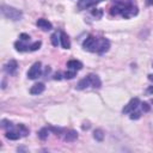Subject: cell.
<instances>
[{
	"mask_svg": "<svg viewBox=\"0 0 153 153\" xmlns=\"http://www.w3.org/2000/svg\"><path fill=\"white\" fill-rule=\"evenodd\" d=\"M49 135V128H42L39 131H38V137L41 140H45Z\"/></svg>",
	"mask_w": 153,
	"mask_h": 153,
	"instance_id": "17",
	"label": "cell"
},
{
	"mask_svg": "<svg viewBox=\"0 0 153 153\" xmlns=\"http://www.w3.org/2000/svg\"><path fill=\"white\" fill-rule=\"evenodd\" d=\"M41 75H42V63L38 61V62H35L27 71V78L33 80V79L39 78Z\"/></svg>",
	"mask_w": 153,
	"mask_h": 153,
	"instance_id": "5",
	"label": "cell"
},
{
	"mask_svg": "<svg viewBox=\"0 0 153 153\" xmlns=\"http://www.w3.org/2000/svg\"><path fill=\"white\" fill-rule=\"evenodd\" d=\"M18 129H19V131H20L22 136H26V135L29 134V129H27L24 124H18Z\"/></svg>",
	"mask_w": 153,
	"mask_h": 153,
	"instance_id": "21",
	"label": "cell"
},
{
	"mask_svg": "<svg viewBox=\"0 0 153 153\" xmlns=\"http://www.w3.org/2000/svg\"><path fill=\"white\" fill-rule=\"evenodd\" d=\"M129 117H130V120H139L141 117V111H139L136 109V110H134V111L130 112V116Z\"/></svg>",
	"mask_w": 153,
	"mask_h": 153,
	"instance_id": "20",
	"label": "cell"
},
{
	"mask_svg": "<svg viewBox=\"0 0 153 153\" xmlns=\"http://www.w3.org/2000/svg\"><path fill=\"white\" fill-rule=\"evenodd\" d=\"M1 13H2L4 17H6L7 19H11L13 22L20 20L22 17H23V13H22L20 10H18L16 7H12V6H7V5L1 6Z\"/></svg>",
	"mask_w": 153,
	"mask_h": 153,
	"instance_id": "3",
	"label": "cell"
},
{
	"mask_svg": "<svg viewBox=\"0 0 153 153\" xmlns=\"http://www.w3.org/2000/svg\"><path fill=\"white\" fill-rule=\"evenodd\" d=\"M50 39H51V44H53L54 47H57V45H59V42H60V33H59V35H57V32L53 33L51 37H50Z\"/></svg>",
	"mask_w": 153,
	"mask_h": 153,
	"instance_id": "18",
	"label": "cell"
},
{
	"mask_svg": "<svg viewBox=\"0 0 153 153\" xmlns=\"http://www.w3.org/2000/svg\"><path fill=\"white\" fill-rule=\"evenodd\" d=\"M44 90H45L44 84H43V82H37V84H35V85L31 86V88H30V93L33 94V96H38V94L43 93Z\"/></svg>",
	"mask_w": 153,
	"mask_h": 153,
	"instance_id": "11",
	"label": "cell"
},
{
	"mask_svg": "<svg viewBox=\"0 0 153 153\" xmlns=\"http://www.w3.org/2000/svg\"><path fill=\"white\" fill-rule=\"evenodd\" d=\"M36 25H37L39 29H42L43 31H49V30H51V29H53L51 23H50V22H48V20H47V19H44V18H39V19H37Z\"/></svg>",
	"mask_w": 153,
	"mask_h": 153,
	"instance_id": "9",
	"label": "cell"
},
{
	"mask_svg": "<svg viewBox=\"0 0 153 153\" xmlns=\"http://www.w3.org/2000/svg\"><path fill=\"white\" fill-rule=\"evenodd\" d=\"M110 13L112 16L121 14L123 18L128 19L137 14V6L134 2V0H123V1H117L115 5L111 7Z\"/></svg>",
	"mask_w": 153,
	"mask_h": 153,
	"instance_id": "1",
	"label": "cell"
},
{
	"mask_svg": "<svg viewBox=\"0 0 153 153\" xmlns=\"http://www.w3.org/2000/svg\"><path fill=\"white\" fill-rule=\"evenodd\" d=\"M92 14H93V16H96L97 18H100V17H102V14H103V12H102L100 10H96V11H93V12H92Z\"/></svg>",
	"mask_w": 153,
	"mask_h": 153,
	"instance_id": "25",
	"label": "cell"
},
{
	"mask_svg": "<svg viewBox=\"0 0 153 153\" xmlns=\"http://www.w3.org/2000/svg\"><path fill=\"white\" fill-rule=\"evenodd\" d=\"M93 137H94L97 141H103V139H104V133H103V130H102V129H96V130L93 131Z\"/></svg>",
	"mask_w": 153,
	"mask_h": 153,
	"instance_id": "16",
	"label": "cell"
},
{
	"mask_svg": "<svg viewBox=\"0 0 153 153\" xmlns=\"http://www.w3.org/2000/svg\"><path fill=\"white\" fill-rule=\"evenodd\" d=\"M139 105H140V99H139V98H131V99L129 100V103L123 108L122 112H123V114H130L131 111L136 110V109L139 108Z\"/></svg>",
	"mask_w": 153,
	"mask_h": 153,
	"instance_id": "6",
	"label": "cell"
},
{
	"mask_svg": "<svg viewBox=\"0 0 153 153\" xmlns=\"http://www.w3.org/2000/svg\"><path fill=\"white\" fill-rule=\"evenodd\" d=\"M63 76L66 78V79H73L74 76H75V71H67V72H65L63 73Z\"/></svg>",
	"mask_w": 153,
	"mask_h": 153,
	"instance_id": "22",
	"label": "cell"
},
{
	"mask_svg": "<svg viewBox=\"0 0 153 153\" xmlns=\"http://www.w3.org/2000/svg\"><path fill=\"white\" fill-rule=\"evenodd\" d=\"M76 137H78V133H76L75 130H68V131L65 134V136H63L65 141H67V142H72V141H74Z\"/></svg>",
	"mask_w": 153,
	"mask_h": 153,
	"instance_id": "15",
	"label": "cell"
},
{
	"mask_svg": "<svg viewBox=\"0 0 153 153\" xmlns=\"http://www.w3.org/2000/svg\"><path fill=\"white\" fill-rule=\"evenodd\" d=\"M14 48H16L17 51H29L30 50V45L25 44L24 41H22V39L20 41H17L14 43Z\"/></svg>",
	"mask_w": 153,
	"mask_h": 153,
	"instance_id": "14",
	"label": "cell"
},
{
	"mask_svg": "<svg viewBox=\"0 0 153 153\" xmlns=\"http://www.w3.org/2000/svg\"><path fill=\"white\" fill-rule=\"evenodd\" d=\"M147 93H149V94H153V86H151V87L147 90Z\"/></svg>",
	"mask_w": 153,
	"mask_h": 153,
	"instance_id": "27",
	"label": "cell"
},
{
	"mask_svg": "<svg viewBox=\"0 0 153 153\" xmlns=\"http://www.w3.org/2000/svg\"><path fill=\"white\" fill-rule=\"evenodd\" d=\"M41 45H42V42H41V41L33 42V43L30 45V51H36V50H38V49L41 48Z\"/></svg>",
	"mask_w": 153,
	"mask_h": 153,
	"instance_id": "19",
	"label": "cell"
},
{
	"mask_svg": "<svg viewBox=\"0 0 153 153\" xmlns=\"http://www.w3.org/2000/svg\"><path fill=\"white\" fill-rule=\"evenodd\" d=\"M60 43H61L63 49H69L71 48V41H69L67 33L63 32V31L60 32Z\"/></svg>",
	"mask_w": 153,
	"mask_h": 153,
	"instance_id": "12",
	"label": "cell"
},
{
	"mask_svg": "<svg viewBox=\"0 0 153 153\" xmlns=\"http://www.w3.org/2000/svg\"><path fill=\"white\" fill-rule=\"evenodd\" d=\"M148 80L153 82V74H148Z\"/></svg>",
	"mask_w": 153,
	"mask_h": 153,
	"instance_id": "28",
	"label": "cell"
},
{
	"mask_svg": "<svg viewBox=\"0 0 153 153\" xmlns=\"http://www.w3.org/2000/svg\"><path fill=\"white\" fill-rule=\"evenodd\" d=\"M67 67L68 69H72V71H80L82 68V63L79 61V60H71L67 62Z\"/></svg>",
	"mask_w": 153,
	"mask_h": 153,
	"instance_id": "13",
	"label": "cell"
},
{
	"mask_svg": "<svg viewBox=\"0 0 153 153\" xmlns=\"http://www.w3.org/2000/svg\"><path fill=\"white\" fill-rule=\"evenodd\" d=\"M140 105H141V109H142L143 112H148L151 110V106L148 105V103H141Z\"/></svg>",
	"mask_w": 153,
	"mask_h": 153,
	"instance_id": "23",
	"label": "cell"
},
{
	"mask_svg": "<svg viewBox=\"0 0 153 153\" xmlns=\"http://www.w3.org/2000/svg\"><path fill=\"white\" fill-rule=\"evenodd\" d=\"M98 45H99V39L96 38L92 35L87 36V38L82 42V48L87 51H91V53H97L98 51Z\"/></svg>",
	"mask_w": 153,
	"mask_h": 153,
	"instance_id": "4",
	"label": "cell"
},
{
	"mask_svg": "<svg viewBox=\"0 0 153 153\" xmlns=\"http://www.w3.org/2000/svg\"><path fill=\"white\" fill-rule=\"evenodd\" d=\"M109 48H110V42H109V39H106V38H100L99 39V45H98V54H104V53H106L108 50H109Z\"/></svg>",
	"mask_w": 153,
	"mask_h": 153,
	"instance_id": "10",
	"label": "cell"
},
{
	"mask_svg": "<svg viewBox=\"0 0 153 153\" xmlns=\"http://www.w3.org/2000/svg\"><path fill=\"white\" fill-rule=\"evenodd\" d=\"M147 5H148V6L153 5V0H147Z\"/></svg>",
	"mask_w": 153,
	"mask_h": 153,
	"instance_id": "29",
	"label": "cell"
},
{
	"mask_svg": "<svg viewBox=\"0 0 153 153\" xmlns=\"http://www.w3.org/2000/svg\"><path fill=\"white\" fill-rule=\"evenodd\" d=\"M17 68H18V63H17L16 60H10V61L4 66V71H5L8 75H13V74H16Z\"/></svg>",
	"mask_w": 153,
	"mask_h": 153,
	"instance_id": "8",
	"label": "cell"
},
{
	"mask_svg": "<svg viewBox=\"0 0 153 153\" xmlns=\"http://www.w3.org/2000/svg\"><path fill=\"white\" fill-rule=\"evenodd\" d=\"M102 1H103V0H79V1H78V8H79L80 11L87 10V8L92 7V6H96L97 4L102 2Z\"/></svg>",
	"mask_w": 153,
	"mask_h": 153,
	"instance_id": "7",
	"label": "cell"
},
{
	"mask_svg": "<svg viewBox=\"0 0 153 153\" xmlns=\"http://www.w3.org/2000/svg\"><path fill=\"white\" fill-rule=\"evenodd\" d=\"M102 86V81L99 79L98 75L96 74H88L87 76H85L84 79H81L78 85L76 88L78 90H85L87 87H93V88H99Z\"/></svg>",
	"mask_w": 153,
	"mask_h": 153,
	"instance_id": "2",
	"label": "cell"
},
{
	"mask_svg": "<svg viewBox=\"0 0 153 153\" xmlns=\"http://www.w3.org/2000/svg\"><path fill=\"white\" fill-rule=\"evenodd\" d=\"M20 39L22 41H24V42H26V41H30V36L27 35V33H20Z\"/></svg>",
	"mask_w": 153,
	"mask_h": 153,
	"instance_id": "24",
	"label": "cell"
},
{
	"mask_svg": "<svg viewBox=\"0 0 153 153\" xmlns=\"http://www.w3.org/2000/svg\"><path fill=\"white\" fill-rule=\"evenodd\" d=\"M53 78H54L55 80H60V79H61V74H60V73H55Z\"/></svg>",
	"mask_w": 153,
	"mask_h": 153,
	"instance_id": "26",
	"label": "cell"
}]
</instances>
